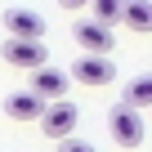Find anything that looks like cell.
I'll return each mask as SVG.
<instances>
[{
    "label": "cell",
    "mask_w": 152,
    "mask_h": 152,
    "mask_svg": "<svg viewBox=\"0 0 152 152\" xmlns=\"http://www.w3.org/2000/svg\"><path fill=\"white\" fill-rule=\"evenodd\" d=\"M72 76H76L81 85H107L112 76H116V67H112V58L85 54V58H76V63H72Z\"/></svg>",
    "instance_id": "obj_7"
},
{
    "label": "cell",
    "mask_w": 152,
    "mask_h": 152,
    "mask_svg": "<svg viewBox=\"0 0 152 152\" xmlns=\"http://www.w3.org/2000/svg\"><path fill=\"white\" fill-rule=\"evenodd\" d=\"M27 90H36L45 103H63V94H67V72L40 67V72H31V85H27Z\"/></svg>",
    "instance_id": "obj_8"
},
{
    "label": "cell",
    "mask_w": 152,
    "mask_h": 152,
    "mask_svg": "<svg viewBox=\"0 0 152 152\" xmlns=\"http://www.w3.org/2000/svg\"><path fill=\"white\" fill-rule=\"evenodd\" d=\"M5 31L18 36V40H40V36H45V18H40L36 9L9 5V9H5Z\"/></svg>",
    "instance_id": "obj_4"
},
{
    "label": "cell",
    "mask_w": 152,
    "mask_h": 152,
    "mask_svg": "<svg viewBox=\"0 0 152 152\" xmlns=\"http://www.w3.org/2000/svg\"><path fill=\"white\" fill-rule=\"evenodd\" d=\"M90 14H94V23L112 27L116 18H125V0H94V5H90Z\"/></svg>",
    "instance_id": "obj_11"
},
{
    "label": "cell",
    "mask_w": 152,
    "mask_h": 152,
    "mask_svg": "<svg viewBox=\"0 0 152 152\" xmlns=\"http://www.w3.org/2000/svg\"><path fill=\"white\" fill-rule=\"evenodd\" d=\"M130 31H152V0H125V18Z\"/></svg>",
    "instance_id": "obj_9"
},
{
    "label": "cell",
    "mask_w": 152,
    "mask_h": 152,
    "mask_svg": "<svg viewBox=\"0 0 152 152\" xmlns=\"http://www.w3.org/2000/svg\"><path fill=\"white\" fill-rule=\"evenodd\" d=\"M5 112H9L14 121H40V116L49 112V103H45L36 90H14V94L5 99Z\"/></svg>",
    "instance_id": "obj_6"
},
{
    "label": "cell",
    "mask_w": 152,
    "mask_h": 152,
    "mask_svg": "<svg viewBox=\"0 0 152 152\" xmlns=\"http://www.w3.org/2000/svg\"><path fill=\"white\" fill-rule=\"evenodd\" d=\"M58 5H63V9L72 14V9H85V5H94V0H58Z\"/></svg>",
    "instance_id": "obj_13"
},
{
    "label": "cell",
    "mask_w": 152,
    "mask_h": 152,
    "mask_svg": "<svg viewBox=\"0 0 152 152\" xmlns=\"http://www.w3.org/2000/svg\"><path fill=\"white\" fill-rule=\"evenodd\" d=\"M125 103H130V107H139V112H148V107H152V76H134V81L125 85Z\"/></svg>",
    "instance_id": "obj_10"
},
{
    "label": "cell",
    "mask_w": 152,
    "mask_h": 152,
    "mask_svg": "<svg viewBox=\"0 0 152 152\" xmlns=\"http://www.w3.org/2000/svg\"><path fill=\"white\" fill-rule=\"evenodd\" d=\"M0 58H5L9 67H23V72H40L45 58H49V49H45V40H18V36H9L5 45H0Z\"/></svg>",
    "instance_id": "obj_1"
},
{
    "label": "cell",
    "mask_w": 152,
    "mask_h": 152,
    "mask_svg": "<svg viewBox=\"0 0 152 152\" xmlns=\"http://www.w3.org/2000/svg\"><path fill=\"white\" fill-rule=\"evenodd\" d=\"M107 130H112V139H116L121 148H139V143H143V116H139V107L116 103V107L107 112Z\"/></svg>",
    "instance_id": "obj_2"
},
{
    "label": "cell",
    "mask_w": 152,
    "mask_h": 152,
    "mask_svg": "<svg viewBox=\"0 0 152 152\" xmlns=\"http://www.w3.org/2000/svg\"><path fill=\"white\" fill-rule=\"evenodd\" d=\"M72 36H76V45H81L85 54H99V58H107V54H112V45H116V40H112V27H103V23H94V18L76 23V31H72Z\"/></svg>",
    "instance_id": "obj_5"
},
{
    "label": "cell",
    "mask_w": 152,
    "mask_h": 152,
    "mask_svg": "<svg viewBox=\"0 0 152 152\" xmlns=\"http://www.w3.org/2000/svg\"><path fill=\"white\" fill-rule=\"evenodd\" d=\"M58 152H99L94 143H85V139H63L58 143Z\"/></svg>",
    "instance_id": "obj_12"
},
{
    "label": "cell",
    "mask_w": 152,
    "mask_h": 152,
    "mask_svg": "<svg viewBox=\"0 0 152 152\" xmlns=\"http://www.w3.org/2000/svg\"><path fill=\"white\" fill-rule=\"evenodd\" d=\"M76 121H81V112H76V103H67V99H63V103H49V112L40 116V130H45L49 139H58V143H63V139H72Z\"/></svg>",
    "instance_id": "obj_3"
}]
</instances>
